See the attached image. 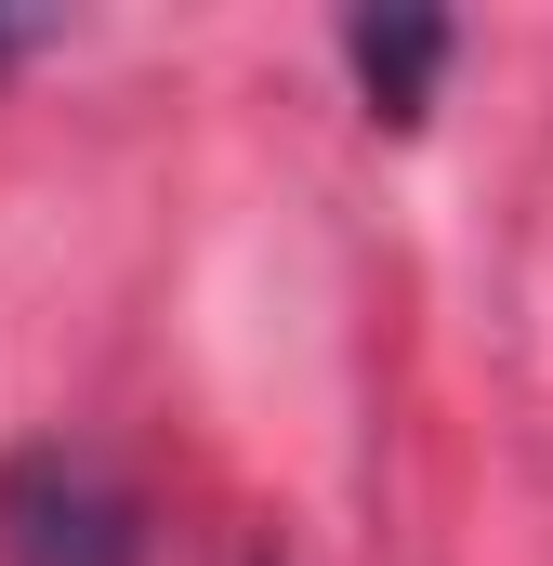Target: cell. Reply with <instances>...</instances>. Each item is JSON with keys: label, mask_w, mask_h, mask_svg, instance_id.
I'll list each match as a JSON object with an SVG mask.
<instances>
[{"label": "cell", "mask_w": 553, "mask_h": 566, "mask_svg": "<svg viewBox=\"0 0 553 566\" xmlns=\"http://www.w3.org/2000/svg\"><path fill=\"white\" fill-rule=\"evenodd\" d=\"M0 554L13 566H145V514H133V488L93 448L40 434L0 474Z\"/></svg>", "instance_id": "6da1fadb"}, {"label": "cell", "mask_w": 553, "mask_h": 566, "mask_svg": "<svg viewBox=\"0 0 553 566\" xmlns=\"http://www.w3.org/2000/svg\"><path fill=\"white\" fill-rule=\"evenodd\" d=\"M343 66H356V93H369L383 119H421V93H435V66H448V27H435V13H356V27H343Z\"/></svg>", "instance_id": "7a4b0ae2"}, {"label": "cell", "mask_w": 553, "mask_h": 566, "mask_svg": "<svg viewBox=\"0 0 553 566\" xmlns=\"http://www.w3.org/2000/svg\"><path fill=\"white\" fill-rule=\"evenodd\" d=\"M13 53H27V27H13V13H0V66H13Z\"/></svg>", "instance_id": "3957f363"}]
</instances>
